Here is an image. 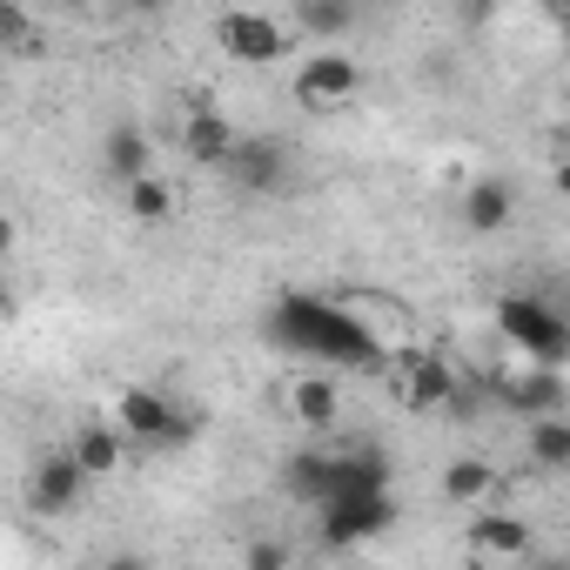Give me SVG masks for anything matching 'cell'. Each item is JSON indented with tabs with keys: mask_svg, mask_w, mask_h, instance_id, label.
<instances>
[{
	"mask_svg": "<svg viewBox=\"0 0 570 570\" xmlns=\"http://www.w3.org/2000/svg\"><path fill=\"white\" fill-rule=\"evenodd\" d=\"M268 336L296 356H323V363H350V370L383 356L376 330H363L343 303H323V296H282L268 309Z\"/></svg>",
	"mask_w": 570,
	"mask_h": 570,
	"instance_id": "1",
	"label": "cell"
},
{
	"mask_svg": "<svg viewBox=\"0 0 570 570\" xmlns=\"http://www.w3.org/2000/svg\"><path fill=\"white\" fill-rule=\"evenodd\" d=\"M282 476H289V490L309 510H323V503H336L350 490H390V456L383 450H356V456H316V450H303V456H289Z\"/></svg>",
	"mask_w": 570,
	"mask_h": 570,
	"instance_id": "2",
	"label": "cell"
},
{
	"mask_svg": "<svg viewBox=\"0 0 570 570\" xmlns=\"http://www.w3.org/2000/svg\"><path fill=\"white\" fill-rule=\"evenodd\" d=\"M497 330H503V343H510L517 356H530V363H550V370L570 363V316H563L550 296L510 289V296L497 303Z\"/></svg>",
	"mask_w": 570,
	"mask_h": 570,
	"instance_id": "3",
	"label": "cell"
},
{
	"mask_svg": "<svg viewBox=\"0 0 570 570\" xmlns=\"http://www.w3.org/2000/svg\"><path fill=\"white\" fill-rule=\"evenodd\" d=\"M115 416H121V430L141 443V450H181V443H195V416L175 403V396H161V390H121L115 396Z\"/></svg>",
	"mask_w": 570,
	"mask_h": 570,
	"instance_id": "4",
	"label": "cell"
},
{
	"mask_svg": "<svg viewBox=\"0 0 570 570\" xmlns=\"http://www.w3.org/2000/svg\"><path fill=\"white\" fill-rule=\"evenodd\" d=\"M396 523V497L390 490H350L336 503H323V543L350 550V543H370Z\"/></svg>",
	"mask_w": 570,
	"mask_h": 570,
	"instance_id": "5",
	"label": "cell"
},
{
	"mask_svg": "<svg viewBox=\"0 0 570 570\" xmlns=\"http://www.w3.org/2000/svg\"><path fill=\"white\" fill-rule=\"evenodd\" d=\"M222 175H228L242 195H282V181H289V148L268 141V135H235Z\"/></svg>",
	"mask_w": 570,
	"mask_h": 570,
	"instance_id": "6",
	"label": "cell"
},
{
	"mask_svg": "<svg viewBox=\"0 0 570 570\" xmlns=\"http://www.w3.org/2000/svg\"><path fill=\"white\" fill-rule=\"evenodd\" d=\"M215 41H222V55L242 61V68H268L282 48H289V35H282L268 14H248V8H228V14L215 21Z\"/></svg>",
	"mask_w": 570,
	"mask_h": 570,
	"instance_id": "7",
	"label": "cell"
},
{
	"mask_svg": "<svg viewBox=\"0 0 570 570\" xmlns=\"http://www.w3.org/2000/svg\"><path fill=\"white\" fill-rule=\"evenodd\" d=\"M356 88H363V68L350 61V55H309L303 61V75H296V101L303 108H343V101H356Z\"/></svg>",
	"mask_w": 570,
	"mask_h": 570,
	"instance_id": "8",
	"label": "cell"
},
{
	"mask_svg": "<svg viewBox=\"0 0 570 570\" xmlns=\"http://www.w3.org/2000/svg\"><path fill=\"white\" fill-rule=\"evenodd\" d=\"M81 483H88V463H81L75 450H55V456H41V463H35V483H28V503H35L41 517H55V510H68V503H81Z\"/></svg>",
	"mask_w": 570,
	"mask_h": 570,
	"instance_id": "9",
	"label": "cell"
},
{
	"mask_svg": "<svg viewBox=\"0 0 570 570\" xmlns=\"http://www.w3.org/2000/svg\"><path fill=\"white\" fill-rule=\"evenodd\" d=\"M228 148H235L228 115H215L208 101H195V108H188V121H181V155H188L195 168H222V161H228Z\"/></svg>",
	"mask_w": 570,
	"mask_h": 570,
	"instance_id": "10",
	"label": "cell"
},
{
	"mask_svg": "<svg viewBox=\"0 0 570 570\" xmlns=\"http://www.w3.org/2000/svg\"><path fill=\"white\" fill-rule=\"evenodd\" d=\"M497 396H503L510 410H523V416H550V410H563V383H557L550 363H530L523 376H503Z\"/></svg>",
	"mask_w": 570,
	"mask_h": 570,
	"instance_id": "11",
	"label": "cell"
},
{
	"mask_svg": "<svg viewBox=\"0 0 570 570\" xmlns=\"http://www.w3.org/2000/svg\"><path fill=\"white\" fill-rule=\"evenodd\" d=\"M450 396H456V370H450V356H410L403 403H410V410H450Z\"/></svg>",
	"mask_w": 570,
	"mask_h": 570,
	"instance_id": "12",
	"label": "cell"
},
{
	"mask_svg": "<svg viewBox=\"0 0 570 570\" xmlns=\"http://www.w3.org/2000/svg\"><path fill=\"white\" fill-rule=\"evenodd\" d=\"M101 168H108V181H141V175H155V148H148V135L141 128H115L108 135V148H101Z\"/></svg>",
	"mask_w": 570,
	"mask_h": 570,
	"instance_id": "13",
	"label": "cell"
},
{
	"mask_svg": "<svg viewBox=\"0 0 570 570\" xmlns=\"http://www.w3.org/2000/svg\"><path fill=\"white\" fill-rule=\"evenodd\" d=\"M510 208H517V195H510V181H470L463 188V222L476 228V235H497L503 222H510Z\"/></svg>",
	"mask_w": 570,
	"mask_h": 570,
	"instance_id": "14",
	"label": "cell"
},
{
	"mask_svg": "<svg viewBox=\"0 0 570 570\" xmlns=\"http://www.w3.org/2000/svg\"><path fill=\"white\" fill-rule=\"evenodd\" d=\"M121 436H128V430H108V423H81L68 450L88 463V476H108V470H121V450H128Z\"/></svg>",
	"mask_w": 570,
	"mask_h": 570,
	"instance_id": "15",
	"label": "cell"
},
{
	"mask_svg": "<svg viewBox=\"0 0 570 570\" xmlns=\"http://www.w3.org/2000/svg\"><path fill=\"white\" fill-rule=\"evenodd\" d=\"M470 550H490V557H523L530 550V530L517 517H470Z\"/></svg>",
	"mask_w": 570,
	"mask_h": 570,
	"instance_id": "16",
	"label": "cell"
},
{
	"mask_svg": "<svg viewBox=\"0 0 570 570\" xmlns=\"http://www.w3.org/2000/svg\"><path fill=\"white\" fill-rule=\"evenodd\" d=\"M530 463L537 470H570V423L550 410V416H530Z\"/></svg>",
	"mask_w": 570,
	"mask_h": 570,
	"instance_id": "17",
	"label": "cell"
},
{
	"mask_svg": "<svg viewBox=\"0 0 570 570\" xmlns=\"http://www.w3.org/2000/svg\"><path fill=\"white\" fill-rule=\"evenodd\" d=\"M490 490H497V470H490L483 456H456V463L443 470V497H450V503H483Z\"/></svg>",
	"mask_w": 570,
	"mask_h": 570,
	"instance_id": "18",
	"label": "cell"
},
{
	"mask_svg": "<svg viewBox=\"0 0 570 570\" xmlns=\"http://www.w3.org/2000/svg\"><path fill=\"white\" fill-rule=\"evenodd\" d=\"M363 14V0H296V21L309 35H350Z\"/></svg>",
	"mask_w": 570,
	"mask_h": 570,
	"instance_id": "19",
	"label": "cell"
},
{
	"mask_svg": "<svg viewBox=\"0 0 570 570\" xmlns=\"http://www.w3.org/2000/svg\"><path fill=\"white\" fill-rule=\"evenodd\" d=\"M289 403H296V416H303L309 430H323V423H336V403H343V396H336L330 376H303V383L289 390Z\"/></svg>",
	"mask_w": 570,
	"mask_h": 570,
	"instance_id": "20",
	"label": "cell"
},
{
	"mask_svg": "<svg viewBox=\"0 0 570 570\" xmlns=\"http://www.w3.org/2000/svg\"><path fill=\"white\" fill-rule=\"evenodd\" d=\"M168 208H175V195H168V181H161V175L128 181V215H135V222H161Z\"/></svg>",
	"mask_w": 570,
	"mask_h": 570,
	"instance_id": "21",
	"label": "cell"
},
{
	"mask_svg": "<svg viewBox=\"0 0 570 570\" xmlns=\"http://www.w3.org/2000/svg\"><path fill=\"white\" fill-rule=\"evenodd\" d=\"M242 557H248V570H282V563H289V550H282V543H248Z\"/></svg>",
	"mask_w": 570,
	"mask_h": 570,
	"instance_id": "22",
	"label": "cell"
},
{
	"mask_svg": "<svg viewBox=\"0 0 570 570\" xmlns=\"http://www.w3.org/2000/svg\"><path fill=\"white\" fill-rule=\"evenodd\" d=\"M0 28H8V48H35V28H28V14H21V8L0 14Z\"/></svg>",
	"mask_w": 570,
	"mask_h": 570,
	"instance_id": "23",
	"label": "cell"
},
{
	"mask_svg": "<svg viewBox=\"0 0 570 570\" xmlns=\"http://www.w3.org/2000/svg\"><path fill=\"white\" fill-rule=\"evenodd\" d=\"M456 14H463V21H490V14H497V0H456Z\"/></svg>",
	"mask_w": 570,
	"mask_h": 570,
	"instance_id": "24",
	"label": "cell"
},
{
	"mask_svg": "<svg viewBox=\"0 0 570 570\" xmlns=\"http://www.w3.org/2000/svg\"><path fill=\"white\" fill-rule=\"evenodd\" d=\"M543 14H550V21H557L563 35H570V0H543Z\"/></svg>",
	"mask_w": 570,
	"mask_h": 570,
	"instance_id": "25",
	"label": "cell"
},
{
	"mask_svg": "<svg viewBox=\"0 0 570 570\" xmlns=\"http://www.w3.org/2000/svg\"><path fill=\"white\" fill-rule=\"evenodd\" d=\"M557 188H563V195H570V161H563V168H557Z\"/></svg>",
	"mask_w": 570,
	"mask_h": 570,
	"instance_id": "26",
	"label": "cell"
},
{
	"mask_svg": "<svg viewBox=\"0 0 570 570\" xmlns=\"http://www.w3.org/2000/svg\"><path fill=\"white\" fill-rule=\"evenodd\" d=\"M128 8H141V14H155V8H161V0H128Z\"/></svg>",
	"mask_w": 570,
	"mask_h": 570,
	"instance_id": "27",
	"label": "cell"
},
{
	"mask_svg": "<svg viewBox=\"0 0 570 570\" xmlns=\"http://www.w3.org/2000/svg\"><path fill=\"white\" fill-rule=\"evenodd\" d=\"M363 8H396V0H363Z\"/></svg>",
	"mask_w": 570,
	"mask_h": 570,
	"instance_id": "28",
	"label": "cell"
},
{
	"mask_svg": "<svg viewBox=\"0 0 570 570\" xmlns=\"http://www.w3.org/2000/svg\"><path fill=\"white\" fill-rule=\"evenodd\" d=\"M68 8H88V0H68Z\"/></svg>",
	"mask_w": 570,
	"mask_h": 570,
	"instance_id": "29",
	"label": "cell"
},
{
	"mask_svg": "<svg viewBox=\"0 0 570 570\" xmlns=\"http://www.w3.org/2000/svg\"><path fill=\"white\" fill-rule=\"evenodd\" d=\"M563 141H570V121H563Z\"/></svg>",
	"mask_w": 570,
	"mask_h": 570,
	"instance_id": "30",
	"label": "cell"
}]
</instances>
